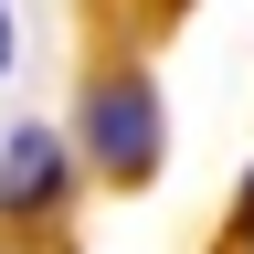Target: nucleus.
<instances>
[{"label":"nucleus","mask_w":254,"mask_h":254,"mask_svg":"<svg viewBox=\"0 0 254 254\" xmlns=\"http://www.w3.org/2000/svg\"><path fill=\"white\" fill-rule=\"evenodd\" d=\"M64 180H74V148L53 127H11L0 138V212H53Z\"/></svg>","instance_id":"nucleus-2"},{"label":"nucleus","mask_w":254,"mask_h":254,"mask_svg":"<svg viewBox=\"0 0 254 254\" xmlns=\"http://www.w3.org/2000/svg\"><path fill=\"white\" fill-rule=\"evenodd\" d=\"M11 53H21V32H11V0H0V74H11Z\"/></svg>","instance_id":"nucleus-4"},{"label":"nucleus","mask_w":254,"mask_h":254,"mask_svg":"<svg viewBox=\"0 0 254 254\" xmlns=\"http://www.w3.org/2000/svg\"><path fill=\"white\" fill-rule=\"evenodd\" d=\"M233 254H254V180H244V201H233Z\"/></svg>","instance_id":"nucleus-3"},{"label":"nucleus","mask_w":254,"mask_h":254,"mask_svg":"<svg viewBox=\"0 0 254 254\" xmlns=\"http://www.w3.org/2000/svg\"><path fill=\"white\" fill-rule=\"evenodd\" d=\"M159 148H170L159 85L148 74H95L85 85V159L106 180H159Z\"/></svg>","instance_id":"nucleus-1"}]
</instances>
